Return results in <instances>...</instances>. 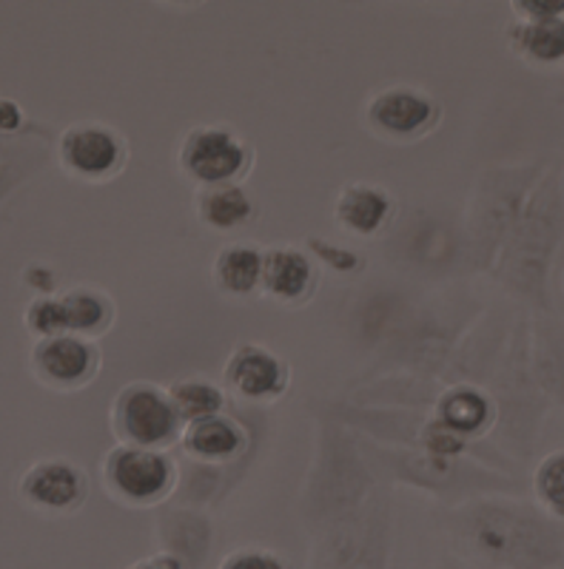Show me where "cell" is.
Returning a JSON list of instances; mask_svg holds the SVG:
<instances>
[{"label":"cell","mask_w":564,"mask_h":569,"mask_svg":"<svg viewBox=\"0 0 564 569\" xmlns=\"http://www.w3.org/2000/svg\"><path fill=\"white\" fill-rule=\"evenodd\" d=\"M451 536L482 569H553L564 561L562 525L527 501H476L456 512Z\"/></svg>","instance_id":"cell-1"},{"label":"cell","mask_w":564,"mask_h":569,"mask_svg":"<svg viewBox=\"0 0 564 569\" xmlns=\"http://www.w3.org/2000/svg\"><path fill=\"white\" fill-rule=\"evenodd\" d=\"M100 481L120 507L151 510L175 496L180 487V467L166 450L115 445L100 461Z\"/></svg>","instance_id":"cell-2"},{"label":"cell","mask_w":564,"mask_h":569,"mask_svg":"<svg viewBox=\"0 0 564 569\" xmlns=\"http://www.w3.org/2000/svg\"><path fill=\"white\" fill-rule=\"evenodd\" d=\"M109 425L117 445L146 447V450H166L180 445L186 430L169 388L155 382H129L117 390L109 410Z\"/></svg>","instance_id":"cell-3"},{"label":"cell","mask_w":564,"mask_h":569,"mask_svg":"<svg viewBox=\"0 0 564 569\" xmlns=\"http://www.w3.org/2000/svg\"><path fill=\"white\" fill-rule=\"evenodd\" d=\"M177 166L195 188L243 186L251 174L254 149L226 126H195L177 149Z\"/></svg>","instance_id":"cell-4"},{"label":"cell","mask_w":564,"mask_h":569,"mask_svg":"<svg viewBox=\"0 0 564 569\" xmlns=\"http://www.w3.org/2000/svg\"><path fill=\"white\" fill-rule=\"evenodd\" d=\"M58 162L83 186H106L129 166V142L115 126L83 120L58 137Z\"/></svg>","instance_id":"cell-5"},{"label":"cell","mask_w":564,"mask_h":569,"mask_svg":"<svg viewBox=\"0 0 564 569\" xmlns=\"http://www.w3.org/2000/svg\"><path fill=\"white\" fill-rule=\"evenodd\" d=\"M89 496V472L66 456L38 459L18 479L20 505L43 518L78 516Z\"/></svg>","instance_id":"cell-6"},{"label":"cell","mask_w":564,"mask_h":569,"mask_svg":"<svg viewBox=\"0 0 564 569\" xmlns=\"http://www.w3.org/2000/svg\"><path fill=\"white\" fill-rule=\"evenodd\" d=\"M442 123V106L416 86H388L365 103V126L385 142H419Z\"/></svg>","instance_id":"cell-7"},{"label":"cell","mask_w":564,"mask_h":569,"mask_svg":"<svg viewBox=\"0 0 564 569\" xmlns=\"http://www.w3.org/2000/svg\"><path fill=\"white\" fill-rule=\"evenodd\" d=\"M100 368H103V353L98 342L72 337V333L40 339L29 353V370L34 382L52 393H80L98 379Z\"/></svg>","instance_id":"cell-8"},{"label":"cell","mask_w":564,"mask_h":569,"mask_svg":"<svg viewBox=\"0 0 564 569\" xmlns=\"http://www.w3.org/2000/svg\"><path fill=\"white\" fill-rule=\"evenodd\" d=\"M222 385L243 401L274 405L291 388V365L268 345L246 342L228 353Z\"/></svg>","instance_id":"cell-9"},{"label":"cell","mask_w":564,"mask_h":569,"mask_svg":"<svg viewBox=\"0 0 564 569\" xmlns=\"http://www.w3.org/2000/svg\"><path fill=\"white\" fill-rule=\"evenodd\" d=\"M388 563V521L365 516L328 536L319 569H385Z\"/></svg>","instance_id":"cell-10"},{"label":"cell","mask_w":564,"mask_h":569,"mask_svg":"<svg viewBox=\"0 0 564 569\" xmlns=\"http://www.w3.org/2000/svg\"><path fill=\"white\" fill-rule=\"evenodd\" d=\"M319 284V271L314 259L294 246L266 248L263 266V297L283 308H299L311 302Z\"/></svg>","instance_id":"cell-11"},{"label":"cell","mask_w":564,"mask_h":569,"mask_svg":"<svg viewBox=\"0 0 564 569\" xmlns=\"http://www.w3.org/2000/svg\"><path fill=\"white\" fill-rule=\"evenodd\" d=\"M396 217V202L388 188L374 182H348L334 202V220L359 240H374L388 231Z\"/></svg>","instance_id":"cell-12"},{"label":"cell","mask_w":564,"mask_h":569,"mask_svg":"<svg viewBox=\"0 0 564 569\" xmlns=\"http://www.w3.org/2000/svg\"><path fill=\"white\" fill-rule=\"evenodd\" d=\"M180 447L197 465L226 467L246 456L248 430L234 416L220 413L186 425L180 436Z\"/></svg>","instance_id":"cell-13"},{"label":"cell","mask_w":564,"mask_h":569,"mask_svg":"<svg viewBox=\"0 0 564 569\" xmlns=\"http://www.w3.org/2000/svg\"><path fill=\"white\" fill-rule=\"evenodd\" d=\"M263 266H266V248L254 242H228L211 262V282L217 293L226 299L263 297Z\"/></svg>","instance_id":"cell-14"},{"label":"cell","mask_w":564,"mask_h":569,"mask_svg":"<svg viewBox=\"0 0 564 569\" xmlns=\"http://www.w3.org/2000/svg\"><path fill=\"white\" fill-rule=\"evenodd\" d=\"M195 211L200 226L215 233H231L257 220V202L243 186L197 188Z\"/></svg>","instance_id":"cell-15"},{"label":"cell","mask_w":564,"mask_h":569,"mask_svg":"<svg viewBox=\"0 0 564 569\" xmlns=\"http://www.w3.org/2000/svg\"><path fill=\"white\" fill-rule=\"evenodd\" d=\"M58 297L60 308H63L66 333L98 342L100 337H106L115 328L117 308L109 293L100 291V288L78 284V288H69V291L58 293Z\"/></svg>","instance_id":"cell-16"},{"label":"cell","mask_w":564,"mask_h":569,"mask_svg":"<svg viewBox=\"0 0 564 569\" xmlns=\"http://www.w3.org/2000/svg\"><path fill=\"white\" fill-rule=\"evenodd\" d=\"M507 46L516 58L536 69L564 63V20H516L507 29Z\"/></svg>","instance_id":"cell-17"},{"label":"cell","mask_w":564,"mask_h":569,"mask_svg":"<svg viewBox=\"0 0 564 569\" xmlns=\"http://www.w3.org/2000/svg\"><path fill=\"white\" fill-rule=\"evenodd\" d=\"M442 425L448 427L454 436H465V439H476L493 425L496 419V408H493L491 396H485L476 388H456L451 390L439 405Z\"/></svg>","instance_id":"cell-18"},{"label":"cell","mask_w":564,"mask_h":569,"mask_svg":"<svg viewBox=\"0 0 564 569\" xmlns=\"http://www.w3.org/2000/svg\"><path fill=\"white\" fill-rule=\"evenodd\" d=\"M160 538L162 552L180 558L186 569H197L208 552V525L200 516L191 512H171V516L160 518Z\"/></svg>","instance_id":"cell-19"},{"label":"cell","mask_w":564,"mask_h":569,"mask_svg":"<svg viewBox=\"0 0 564 569\" xmlns=\"http://www.w3.org/2000/svg\"><path fill=\"white\" fill-rule=\"evenodd\" d=\"M169 396L175 401L182 425L226 413L228 405L226 390L217 382H211V379H206V376H182V379L171 385Z\"/></svg>","instance_id":"cell-20"},{"label":"cell","mask_w":564,"mask_h":569,"mask_svg":"<svg viewBox=\"0 0 564 569\" xmlns=\"http://www.w3.org/2000/svg\"><path fill=\"white\" fill-rule=\"evenodd\" d=\"M533 501L542 512L564 525V450L547 453L533 470Z\"/></svg>","instance_id":"cell-21"},{"label":"cell","mask_w":564,"mask_h":569,"mask_svg":"<svg viewBox=\"0 0 564 569\" xmlns=\"http://www.w3.org/2000/svg\"><path fill=\"white\" fill-rule=\"evenodd\" d=\"M23 325H27V330L34 337V342H40V339L63 337L66 319H63V308H60L58 293L32 299L27 313H23Z\"/></svg>","instance_id":"cell-22"},{"label":"cell","mask_w":564,"mask_h":569,"mask_svg":"<svg viewBox=\"0 0 564 569\" xmlns=\"http://www.w3.org/2000/svg\"><path fill=\"white\" fill-rule=\"evenodd\" d=\"M217 569H291L279 552L268 547H240L231 550Z\"/></svg>","instance_id":"cell-23"},{"label":"cell","mask_w":564,"mask_h":569,"mask_svg":"<svg viewBox=\"0 0 564 569\" xmlns=\"http://www.w3.org/2000/svg\"><path fill=\"white\" fill-rule=\"evenodd\" d=\"M511 12L516 20H564V0H516Z\"/></svg>","instance_id":"cell-24"},{"label":"cell","mask_w":564,"mask_h":569,"mask_svg":"<svg viewBox=\"0 0 564 569\" xmlns=\"http://www.w3.org/2000/svg\"><path fill=\"white\" fill-rule=\"evenodd\" d=\"M27 126V114L14 100L0 98V137H14Z\"/></svg>","instance_id":"cell-25"},{"label":"cell","mask_w":564,"mask_h":569,"mask_svg":"<svg viewBox=\"0 0 564 569\" xmlns=\"http://www.w3.org/2000/svg\"><path fill=\"white\" fill-rule=\"evenodd\" d=\"M126 569H186V563L180 561L177 556H171V552H151V556L140 558V561L129 563Z\"/></svg>","instance_id":"cell-26"},{"label":"cell","mask_w":564,"mask_h":569,"mask_svg":"<svg viewBox=\"0 0 564 569\" xmlns=\"http://www.w3.org/2000/svg\"><path fill=\"white\" fill-rule=\"evenodd\" d=\"M553 569H564V561H562V563H558V567H553Z\"/></svg>","instance_id":"cell-27"},{"label":"cell","mask_w":564,"mask_h":569,"mask_svg":"<svg viewBox=\"0 0 564 569\" xmlns=\"http://www.w3.org/2000/svg\"><path fill=\"white\" fill-rule=\"evenodd\" d=\"M442 569H451V567H442Z\"/></svg>","instance_id":"cell-28"}]
</instances>
